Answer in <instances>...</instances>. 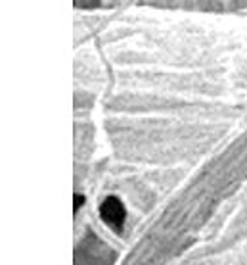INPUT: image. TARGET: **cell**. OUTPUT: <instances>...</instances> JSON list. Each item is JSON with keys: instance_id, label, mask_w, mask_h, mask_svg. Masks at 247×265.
Wrapping results in <instances>:
<instances>
[{"instance_id": "cell-1", "label": "cell", "mask_w": 247, "mask_h": 265, "mask_svg": "<svg viewBox=\"0 0 247 265\" xmlns=\"http://www.w3.org/2000/svg\"><path fill=\"white\" fill-rule=\"evenodd\" d=\"M100 215H102V219L107 223L111 229H119L123 227L125 219H127V211H125V206L123 202L119 198H115V196H109V198L103 200L102 207H100Z\"/></svg>"}, {"instance_id": "cell-2", "label": "cell", "mask_w": 247, "mask_h": 265, "mask_svg": "<svg viewBox=\"0 0 247 265\" xmlns=\"http://www.w3.org/2000/svg\"><path fill=\"white\" fill-rule=\"evenodd\" d=\"M82 202H85V198H82V196H79V194H75V211L79 210V206H81Z\"/></svg>"}]
</instances>
